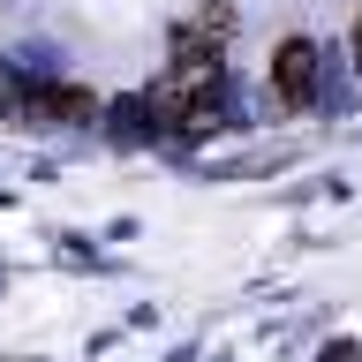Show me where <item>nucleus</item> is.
<instances>
[{"label": "nucleus", "instance_id": "1", "mask_svg": "<svg viewBox=\"0 0 362 362\" xmlns=\"http://www.w3.org/2000/svg\"><path fill=\"white\" fill-rule=\"evenodd\" d=\"M272 90H279V106H310L317 98V45L310 38H287L272 53Z\"/></svg>", "mask_w": 362, "mask_h": 362}, {"label": "nucleus", "instance_id": "2", "mask_svg": "<svg viewBox=\"0 0 362 362\" xmlns=\"http://www.w3.org/2000/svg\"><path fill=\"white\" fill-rule=\"evenodd\" d=\"M355 68H362V23H355Z\"/></svg>", "mask_w": 362, "mask_h": 362}]
</instances>
